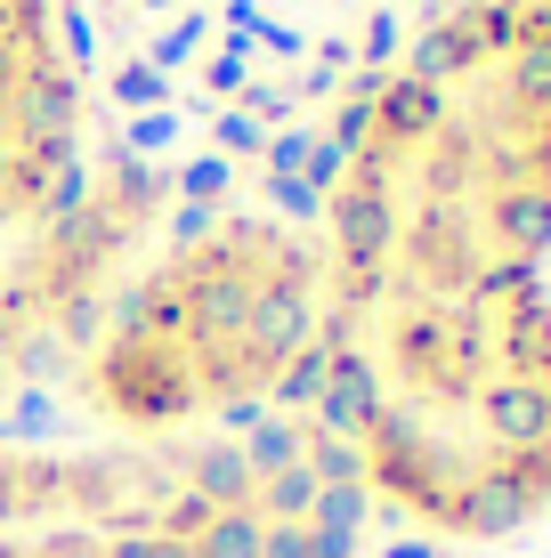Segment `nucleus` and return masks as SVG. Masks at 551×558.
<instances>
[{
	"label": "nucleus",
	"mask_w": 551,
	"mask_h": 558,
	"mask_svg": "<svg viewBox=\"0 0 551 558\" xmlns=\"http://www.w3.org/2000/svg\"><path fill=\"white\" fill-rule=\"evenodd\" d=\"M309 227L333 316L551 276V0H439L340 106Z\"/></svg>",
	"instance_id": "nucleus-1"
},
{
	"label": "nucleus",
	"mask_w": 551,
	"mask_h": 558,
	"mask_svg": "<svg viewBox=\"0 0 551 558\" xmlns=\"http://www.w3.org/2000/svg\"><path fill=\"white\" fill-rule=\"evenodd\" d=\"M309 413L373 534L511 550L551 526V276L333 316Z\"/></svg>",
	"instance_id": "nucleus-2"
},
{
	"label": "nucleus",
	"mask_w": 551,
	"mask_h": 558,
	"mask_svg": "<svg viewBox=\"0 0 551 558\" xmlns=\"http://www.w3.org/2000/svg\"><path fill=\"white\" fill-rule=\"evenodd\" d=\"M325 340L333 283L309 210L260 195L179 203L65 349L49 413L139 446L268 429L316 397Z\"/></svg>",
	"instance_id": "nucleus-3"
},
{
	"label": "nucleus",
	"mask_w": 551,
	"mask_h": 558,
	"mask_svg": "<svg viewBox=\"0 0 551 558\" xmlns=\"http://www.w3.org/2000/svg\"><path fill=\"white\" fill-rule=\"evenodd\" d=\"M366 534L309 405L195 446L0 421V558H366Z\"/></svg>",
	"instance_id": "nucleus-4"
},
{
	"label": "nucleus",
	"mask_w": 551,
	"mask_h": 558,
	"mask_svg": "<svg viewBox=\"0 0 551 558\" xmlns=\"http://www.w3.org/2000/svg\"><path fill=\"white\" fill-rule=\"evenodd\" d=\"M179 186L155 154L98 146L89 179L49 210L33 235L0 243V421L41 413L49 380L98 300L130 276V259L163 235Z\"/></svg>",
	"instance_id": "nucleus-5"
},
{
	"label": "nucleus",
	"mask_w": 551,
	"mask_h": 558,
	"mask_svg": "<svg viewBox=\"0 0 551 558\" xmlns=\"http://www.w3.org/2000/svg\"><path fill=\"white\" fill-rule=\"evenodd\" d=\"M98 146V82L73 0H0V243L33 235L89 179Z\"/></svg>",
	"instance_id": "nucleus-6"
}]
</instances>
